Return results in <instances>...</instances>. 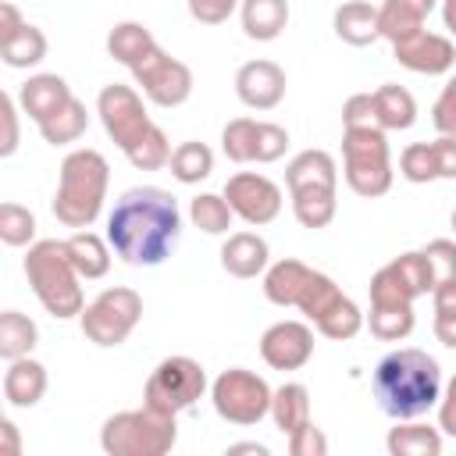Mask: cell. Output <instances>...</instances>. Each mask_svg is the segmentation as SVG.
<instances>
[{"mask_svg": "<svg viewBox=\"0 0 456 456\" xmlns=\"http://www.w3.org/2000/svg\"><path fill=\"white\" fill-rule=\"evenodd\" d=\"M0 57H4L7 68H36L46 57V36H43V28H36V25L25 21V28L11 43L0 46Z\"/></svg>", "mask_w": 456, "mask_h": 456, "instance_id": "74e56055", "label": "cell"}, {"mask_svg": "<svg viewBox=\"0 0 456 456\" xmlns=\"http://www.w3.org/2000/svg\"><path fill=\"white\" fill-rule=\"evenodd\" d=\"M107 185H110V167L103 160L100 150H71L61 160V175H57V192H53V217L68 228H93V221L103 210L107 200Z\"/></svg>", "mask_w": 456, "mask_h": 456, "instance_id": "3957f363", "label": "cell"}, {"mask_svg": "<svg viewBox=\"0 0 456 456\" xmlns=\"http://www.w3.org/2000/svg\"><path fill=\"white\" fill-rule=\"evenodd\" d=\"M203 392H207V374H203L200 360H192V356H164L150 370V378L142 385V403L150 410H160V413L178 417Z\"/></svg>", "mask_w": 456, "mask_h": 456, "instance_id": "30bf717a", "label": "cell"}, {"mask_svg": "<svg viewBox=\"0 0 456 456\" xmlns=\"http://www.w3.org/2000/svg\"><path fill=\"white\" fill-rule=\"evenodd\" d=\"M342 175L346 185L363 196H385L392 189V150L385 128H346L342 132Z\"/></svg>", "mask_w": 456, "mask_h": 456, "instance_id": "8992f818", "label": "cell"}, {"mask_svg": "<svg viewBox=\"0 0 456 456\" xmlns=\"http://www.w3.org/2000/svg\"><path fill=\"white\" fill-rule=\"evenodd\" d=\"M289 150V132L278 121H260L256 128V164H274Z\"/></svg>", "mask_w": 456, "mask_h": 456, "instance_id": "7bdbcfd3", "label": "cell"}, {"mask_svg": "<svg viewBox=\"0 0 456 456\" xmlns=\"http://www.w3.org/2000/svg\"><path fill=\"white\" fill-rule=\"evenodd\" d=\"M342 128H378L374 118V93H353L342 103Z\"/></svg>", "mask_w": 456, "mask_h": 456, "instance_id": "f6af8a7d", "label": "cell"}, {"mask_svg": "<svg viewBox=\"0 0 456 456\" xmlns=\"http://www.w3.org/2000/svg\"><path fill=\"white\" fill-rule=\"evenodd\" d=\"M189 217H192V224H196L200 232H207V235H228V228H232V221H235V210L228 207L224 192H200V196H192V203H189Z\"/></svg>", "mask_w": 456, "mask_h": 456, "instance_id": "e575fe53", "label": "cell"}, {"mask_svg": "<svg viewBox=\"0 0 456 456\" xmlns=\"http://www.w3.org/2000/svg\"><path fill=\"white\" fill-rule=\"evenodd\" d=\"M43 395H46V367L39 360H32V356L7 360V370H4V399L11 406H18V410H28Z\"/></svg>", "mask_w": 456, "mask_h": 456, "instance_id": "ffe728a7", "label": "cell"}, {"mask_svg": "<svg viewBox=\"0 0 456 456\" xmlns=\"http://www.w3.org/2000/svg\"><path fill=\"white\" fill-rule=\"evenodd\" d=\"M182 235V210L167 189L135 185L121 192L107 217L110 249L132 267H157L171 256Z\"/></svg>", "mask_w": 456, "mask_h": 456, "instance_id": "6da1fadb", "label": "cell"}, {"mask_svg": "<svg viewBox=\"0 0 456 456\" xmlns=\"http://www.w3.org/2000/svg\"><path fill=\"white\" fill-rule=\"evenodd\" d=\"M271 395H274V388L256 370H246V367H228L210 385V403H214L217 417L228 424H239V428L260 424L271 413Z\"/></svg>", "mask_w": 456, "mask_h": 456, "instance_id": "9c48e42d", "label": "cell"}, {"mask_svg": "<svg viewBox=\"0 0 456 456\" xmlns=\"http://www.w3.org/2000/svg\"><path fill=\"white\" fill-rule=\"evenodd\" d=\"M289 192L296 189H338V167L328 150H303L285 167Z\"/></svg>", "mask_w": 456, "mask_h": 456, "instance_id": "7402d4cb", "label": "cell"}, {"mask_svg": "<svg viewBox=\"0 0 456 456\" xmlns=\"http://www.w3.org/2000/svg\"><path fill=\"white\" fill-rule=\"evenodd\" d=\"M374 118H378V128H385V132H406L417 121L413 93L395 86V82L378 86L374 89Z\"/></svg>", "mask_w": 456, "mask_h": 456, "instance_id": "484cf974", "label": "cell"}, {"mask_svg": "<svg viewBox=\"0 0 456 456\" xmlns=\"http://www.w3.org/2000/svg\"><path fill=\"white\" fill-rule=\"evenodd\" d=\"M21 28H25L21 11H18L11 0H4V4H0V46H4V43H11V39L21 32Z\"/></svg>", "mask_w": 456, "mask_h": 456, "instance_id": "f5cc1de1", "label": "cell"}, {"mask_svg": "<svg viewBox=\"0 0 456 456\" xmlns=\"http://www.w3.org/2000/svg\"><path fill=\"white\" fill-rule=\"evenodd\" d=\"M370 388L381 413H388L392 420H413L438 406L442 367L424 349H392L378 360Z\"/></svg>", "mask_w": 456, "mask_h": 456, "instance_id": "7a4b0ae2", "label": "cell"}, {"mask_svg": "<svg viewBox=\"0 0 456 456\" xmlns=\"http://www.w3.org/2000/svg\"><path fill=\"white\" fill-rule=\"evenodd\" d=\"M0 121H4V135H0V157H11L21 142V132H18V100L11 93L0 96Z\"/></svg>", "mask_w": 456, "mask_h": 456, "instance_id": "c3c4849f", "label": "cell"}, {"mask_svg": "<svg viewBox=\"0 0 456 456\" xmlns=\"http://www.w3.org/2000/svg\"><path fill=\"white\" fill-rule=\"evenodd\" d=\"M82 321V335L100 346V349H114L121 346L135 324L142 321V296L128 285H114V289H103L93 303H86V310L78 314Z\"/></svg>", "mask_w": 456, "mask_h": 456, "instance_id": "52a82bcc", "label": "cell"}, {"mask_svg": "<svg viewBox=\"0 0 456 456\" xmlns=\"http://www.w3.org/2000/svg\"><path fill=\"white\" fill-rule=\"evenodd\" d=\"M431 306H435V338L445 349H456V278L438 281L431 289Z\"/></svg>", "mask_w": 456, "mask_h": 456, "instance_id": "ab89813d", "label": "cell"}, {"mask_svg": "<svg viewBox=\"0 0 456 456\" xmlns=\"http://www.w3.org/2000/svg\"><path fill=\"white\" fill-rule=\"evenodd\" d=\"M292 196V214L303 228H328L338 210V189H296Z\"/></svg>", "mask_w": 456, "mask_h": 456, "instance_id": "d6a6232c", "label": "cell"}, {"mask_svg": "<svg viewBox=\"0 0 456 456\" xmlns=\"http://www.w3.org/2000/svg\"><path fill=\"white\" fill-rule=\"evenodd\" d=\"M260 356L271 370H299L314 356V328L306 321H278L260 335Z\"/></svg>", "mask_w": 456, "mask_h": 456, "instance_id": "9a60e30c", "label": "cell"}, {"mask_svg": "<svg viewBox=\"0 0 456 456\" xmlns=\"http://www.w3.org/2000/svg\"><path fill=\"white\" fill-rule=\"evenodd\" d=\"M68 100H71L68 82H64L61 75H50V71L28 75V78L21 82V89H18V107H21V114H28L36 125L46 121L53 110H61Z\"/></svg>", "mask_w": 456, "mask_h": 456, "instance_id": "d6986e66", "label": "cell"}, {"mask_svg": "<svg viewBox=\"0 0 456 456\" xmlns=\"http://www.w3.org/2000/svg\"><path fill=\"white\" fill-rule=\"evenodd\" d=\"M0 438H4V452L18 456L21 452V442H18V428L11 420H0Z\"/></svg>", "mask_w": 456, "mask_h": 456, "instance_id": "db71d44e", "label": "cell"}, {"mask_svg": "<svg viewBox=\"0 0 456 456\" xmlns=\"http://www.w3.org/2000/svg\"><path fill=\"white\" fill-rule=\"evenodd\" d=\"M424 256H428V264H431L435 285L456 278V242H452V239H431V242L424 246Z\"/></svg>", "mask_w": 456, "mask_h": 456, "instance_id": "ee69618b", "label": "cell"}, {"mask_svg": "<svg viewBox=\"0 0 456 456\" xmlns=\"http://www.w3.org/2000/svg\"><path fill=\"white\" fill-rule=\"evenodd\" d=\"M25 278L36 292V299L43 303V310L57 321L78 317L86 310V296H82V274L71 264L68 242L64 239H39L28 246L25 253Z\"/></svg>", "mask_w": 456, "mask_h": 456, "instance_id": "277c9868", "label": "cell"}, {"mask_svg": "<svg viewBox=\"0 0 456 456\" xmlns=\"http://www.w3.org/2000/svg\"><path fill=\"white\" fill-rule=\"evenodd\" d=\"M96 114H100V125L103 132L114 139V146L125 153L153 121L146 114V103H142V93L135 86H121V82H110L100 89L96 96Z\"/></svg>", "mask_w": 456, "mask_h": 456, "instance_id": "4fadbf2b", "label": "cell"}, {"mask_svg": "<svg viewBox=\"0 0 456 456\" xmlns=\"http://www.w3.org/2000/svg\"><path fill=\"white\" fill-rule=\"evenodd\" d=\"M153 50H157V39L142 21H118L107 36V53L114 61H121L125 68H135Z\"/></svg>", "mask_w": 456, "mask_h": 456, "instance_id": "83f0119b", "label": "cell"}, {"mask_svg": "<svg viewBox=\"0 0 456 456\" xmlns=\"http://www.w3.org/2000/svg\"><path fill=\"white\" fill-rule=\"evenodd\" d=\"M310 274H314V267H306L296 256H285L278 264H267V271H264V296L274 306H296L299 296H303V289H306V281H310Z\"/></svg>", "mask_w": 456, "mask_h": 456, "instance_id": "cb8c5ba5", "label": "cell"}, {"mask_svg": "<svg viewBox=\"0 0 456 456\" xmlns=\"http://www.w3.org/2000/svg\"><path fill=\"white\" fill-rule=\"evenodd\" d=\"M39 342V328L32 317H25L21 310H4L0 314V356L4 360H18L28 356Z\"/></svg>", "mask_w": 456, "mask_h": 456, "instance_id": "836d02e7", "label": "cell"}, {"mask_svg": "<svg viewBox=\"0 0 456 456\" xmlns=\"http://www.w3.org/2000/svg\"><path fill=\"white\" fill-rule=\"evenodd\" d=\"M431 146H435L438 178H456V135H438L431 139Z\"/></svg>", "mask_w": 456, "mask_h": 456, "instance_id": "816d5d0a", "label": "cell"}, {"mask_svg": "<svg viewBox=\"0 0 456 456\" xmlns=\"http://www.w3.org/2000/svg\"><path fill=\"white\" fill-rule=\"evenodd\" d=\"M167 167H171V175L182 185H196V182L210 178V171H214V150L207 142H200V139H185V142H178L171 150Z\"/></svg>", "mask_w": 456, "mask_h": 456, "instance_id": "1f68e13d", "label": "cell"}, {"mask_svg": "<svg viewBox=\"0 0 456 456\" xmlns=\"http://www.w3.org/2000/svg\"><path fill=\"white\" fill-rule=\"evenodd\" d=\"M178 442V424L171 413L150 410L146 403L139 410H121L103 420L100 445L107 456H164Z\"/></svg>", "mask_w": 456, "mask_h": 456, "instance_id": "5b68a950", "label": "cell"}, {"mask_svg": "<svg viewBox=\"0 0 456 456\" xmlns=\"http://www.w3.org/2000/svg\"><path fill=\"white\" fill-rule=\"evenodd\" d=\"M438 431L456 438V374L449 378V385L442 388V399H438Z\"/></svg>", "mask_w": 456, "mask_h": 456, "instance_id": "f907efd6", "label": "cell"}, {"mask_svg": "<svg viewBox=\"0 0 456 456\" xmlns=\"http://www.w3.org/2000/svg\"><path fill=\"white\" fill-rule=\"evenodd\" d=\"M242 0H189V14L200 25H221L239 11Z\"/></svg>", "mask_w": 456, "mask_h": 456, "instance_id": "681fc988", "label": "cell"}, {"mask_svg": "<svg viewBox=\"0 0 456 456\" xmlns=\"http://www.w3.org/2000/svg\"><path fill=\"white\" fill-rule=\"evenodd\" d=\"M399 175L413 185L438 182V164H435V146L431 142H410L399 153Z\"/></svg>", "mask_w": 456, "mask_h": 456, "instance_id": "b9f144b4", "label": "cell"}, {"mask_svg": "<svg viewBox=\"0 0 456 456\" xmlns=\"http://www.w3.org/2000/svg\"><path fill=\"white\" fill-rule=\"evenodd\" d=\"M271 420L274 428L289 438L292 431H299L303 424H310V392L299 381H285L281 388H274L271 395Z\"/></svg>", "mask_w": 456, "mask_h": 456, "instance_id": "4316f807", "label": "cell"}, {"mask_svg": "<svg viewBox=\"0 0 456 456\" xmlns=\"http://www.w3.org/2000/svg\"><path fill=\"white\" fill-rule=\"evenodd\" d=\"M125 157H128V164H132L135 171H160V167H167V160H171V142H167V135H164L160 125H150V128L125 150Z\"/></svg>", "mask_w": 456, "mask_h": 456, "instance_id": "d590c367", "label": "cell"}, {"mask_svg": "<svg viewBox=\"0 0 456 456\" xmlns=\"http://www.w3.org/2000/svg\"><path fill=\"white\" fill-rule=\"evenodd\" d=\"M0 239L4 246H32L36 239V217L21 203H0Z\"/></svg>", "mask_w": 456, "mask_h": 456, "instance_id": "60d3db41", "label": "cell"}, {"mask_svg": "<svg viewBox=\"0 0 456 456\" xmlns=\"http://www.w3.org/2000/svg\"><path fill=\"white\" fill-rule=\"evenodd\" d=\"M139 93L153 103V107H182L192 96V71L189 64H182L178 57H171L167 50H153L146 53L135 68H128Z\"/></svg>", "mask_w": 456, "mask_h": 456, "instance_id": "7c38bea8", "label": "cell"}, {"mask_svg": "<svg viewBox=\"0 0 456 456\" xmlns=\"http://www.w3.org/2000/svg\"><path fill=\"white\" fill-rule=\"evenodd\" d=\"M431 121H435L438 135H456V75H449V82L442 86V93L431 107Z\"/></svg>", "mask_w": 456, "mask_h": 456, "instance_id": "bcb514c9", "label": "cell"}, {"mask_svg": "<svg viewBox=\"0 0 456 456\" xmlns=\"http://www.w3.org/2000/svg\"><path fill=\"white\" fill-rule=\"evenodd\" d=\"M435 289L431 278V264L424 256V249H410L392 256L385 267L374 271L367 292H370V306H413V299L428 296Z\"/></svg>", "mask_w": 456, "mask_h": 456, "instance_id": "8fae6325", "label": "cell"}, {"mask_svg": "<svg viewBox=\"0 0 456 456\" xmlns=\"http://www.w3.org/2000/svg\"><path fill=\"white\" fill-rule=\"evenodd\" d=\"M224 200L235 210V217H242L253 228L271 224L281 214V189H278V182H271L267 175H256V171L232 175L224 182Z\"/></svg>", "mask_w": 456, "mask_h": 456, "instance_id": "5bb4252c", "label": "cell"}, {"mask_svg": "<svg viewBox=\"0 0 456 456\" xmlns=\"http://www.w3.org/2000/svg\"><path fill=\"white\" fill-rule=\"evenodd\" d=\"M438 0H381L378 7V25H381V39L399 43L410 39L424 28L428 14L435 11Z\"/></svg>", "mask_w": 456, "mask_h": 456, "instance_id": "44dd1931", "label": "cell"}, {"mask_svg": "<svg viewBox=\"0 0 456 456\" xmlns=\"http://www.w3.org/2000/svg\"><path fill=\"white\" fill-rule=\"evenodd\" d=\"M64 242H68L71 264L78 267V274H82L86 281L103 278V274L110 271V242H107V239H100L96 232L78 228V232H75L71 239H64Z\"/></svg>", "mask_w": 456, "mask_h": 456, "instance_id": "f1b7e54d", "label": "cell"}, {"mask_svg": "<svg viewBox=\"0 0 456 456\" xmlns=\"http://www.w3.org/2000/svg\"><path fill=\"white\" fill-rule=\"evenodd\" d=\"M413 306H370L367 328L381 342H403L413 331Z\"/></svg>", "mask_w": 456, "mask_h": 456, "instance_id": "f35d334b", "label": "cell"}, {"mask_svg": "<svg viewBox=\"0 0 456 456\" xmlns=\"http://www.w3.org/2000/svg\"><path fill=\"white\" fill-rule=\"evenodd\" d=\"M228 452H256V456H267V445H260V442H235V445H228Z\"/></svg>", "mask_w": 456, "mask_h": 456, "instance_id": "9f6ffc18", "label": "cell"}, {"mask_svg": "<svg viewBox=\"0 0 456 456\" xmlns=\"http://www.w3.org/2000/svg\"><path fill=\"white\" fill-rule=\"evenodd\" d=\"M392 57H395L406 71H417V75H445V71H452V64H456V46H452L449 36L420 28L417 36L392 43Z\"/></svg>", "mask_w": 456, "mask_h": 456, "instance_id": "2e32d148", "label": "cell"}, {"mask_svg": "<svg viewBox=\"0 0 456 456\" xmlns=\"http://www.w3.org/2000/svg\"><path fill=\"white\" fill-rule=\"evenodd\" d=\"M235 96L249 110H274L285 100V71H281V64H274L267 57L246 61L235 71Z\"/></svg>", "mask_w": 456, "mask_h": 456, "instance_id": "e0dca14e", "label": "cell"}, {"mask_svg": "<svg viewBox=\"0 0 456 456\" xmlns=\"http://www.w3.org/2000/svg\"><path fill=\"white\" fill-rule=\"evenodd\" d=\"M242 32L256 43H271L289 25V0H242L239 4Z\"/></svg>", "mask_w": 456, "mask_h": 456, "instance_id": "d4e9b609", "label": "cell"}, {"mask_svg": "<svg viewBox=\"0 0 456 456\" xmlns=\"http://www.w3.org/2000/svg\"><path fill=\"white\" fill-rule=\"evenodd\" d=\"M296 310H303V317H306L324 338H335V342H346V338L360 335V328H363L360 306H356L328 274H321V271L310 274V281H306V289H303Z\"/></svg>", "mask_w": 456, "mask_h": 456, "instance_id": "ba28073f", "label": "cell"}, {"mask_svg": "<svg viewBox=\"0 0 456 456\" xmlns=\"http://www.w3.org/2000/svg\"><path fill=\"white\" fill-rule=\"evenodd\" d=\"M442 25L449 28V36H456V0H442Z\"/></svg>", "mask_w": 456, "mask_h": 456, "instance_id": "11a10c76", "label": "cell"}, {"mask_svg": "<svg viewBox=\"0 0 456 456\" xmlns=\"http://www.w3.org/2000/svg\"><path fill=\"white\" fill-rule=\"evenodd\" d=\"M289 452H292V456H324V452H328V438H324V431L310 420V424H303L299 431L289 435Z\"/></svg>", "mask_w": 456, "mask_h": 456, "instance_id": "7dc6e473", "label": "cell"}, {"mask_svg": "<svg viewBox=\"0 0 456 456\" xmlns=\"http://www.w3.org/2000/svg\"><path fill=\"white\" fill-rule=\"evenodd\" d=\"M392 456H442V431L428 424H395L385 438Z\"/></svg>", "mask_w": 456, "mask_h": 456, "instance_id": "f546056e", "label": "cell"}, {"mask_svg": "<svg viewBox=\"0 0 456 456\" xmlns=\"http://www.w3.org/2000/svg\"><path fill=\"white\" fill-rule=\"evenodd\" d=\"M331 28L342 43L349 46H370L374 39H381V25H378V7L367 0H346L335 7Z\"/></svg>", "mask_w": 456, "mask_h": 456, "instance_id": "603a6c76", "label": "cell"}, {"mask_svg": "<svg viewBox=\"0 0 456 456\" xmlns=\"http://www.w3.org/2000/svg\"><path fill=\"white\" fill-rule=\"evenodd\" d=\"M256 128H260L256 118H232L221 128V150H224V157L235 160V164H253L256 160Z\"/></svg>", "mask_w": 456, "mask_h": 456, "instance_id": "8d00e7d4", "label": "cell"}, {"mask_svg": "<svg viewBox=\"0 0 456 456\" xmlns=\"http://www.w3.org/2000/svg\"><path fill=\"white\" fill-rule=\"evenodd\" d=\"M267 264H271V249L267 239L256 232H232L221 246V267L232 278H256L267 271Z\"/></svg>", "mask_w": 456, "mask_h": 456, "instance_id": "ac0fdd59", "label": "cell"}, {"mask_svg": "<svg viewBox=\"0 0 456 456\" xmlns=\"http://www.w3.org/2000/svg\"><path fill=\"white\" fill-rule=\"evenodd\" d=\"M86 125H89V110H86V103L82 100H68L61 110H53L46 121H39L36 128H39V135L50 142V146H68V142H75V139H82V132H86Z\"/></svg>", "mask_w": 456, "mask_h": 456, "instance_id": "4dcf8cb0", "label": "cell"}, {"mask_svg": "<svg viewBox=\"0 0 456 456\" xmlns=\"http://www.w3.org/2000/svg\"><path fill=\"white\" fill-rule=\"evenodd\" d=\"M449 224H452V232H456V210H452V217H449Z\"/></svg>", "mask_w": 456, "mask_h": 456, "instance_id": "6f0895ef", "label": "cell"}]
</instances>
